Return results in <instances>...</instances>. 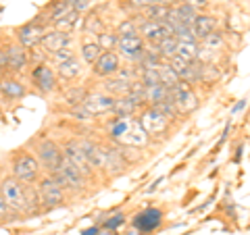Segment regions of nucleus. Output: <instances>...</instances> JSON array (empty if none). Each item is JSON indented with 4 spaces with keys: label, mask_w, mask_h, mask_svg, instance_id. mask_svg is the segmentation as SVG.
<instances>
[{
    "label": "nucleus",
    "mask_w": 250,
    "mask_h": 235,
    "mask_svg": "<svg viewBox=\"0 0 250 235\" xmlns=\"http://www.w3.org/2000/svg\"><path fill=\"white\" fill-rule=\"evenodd\" d=\"M108 133L115 142H119V146L125 148H142L148 144V133L142 127L140 119L134 117H117L108 127Z\"/></svg>",
    "instance_id": "nucleus-1"
},
{
    "label": "nucleus",
    "mask_w": 250,
    "mask_h": 235,
    "mask_svg": "<svg viewBox=\"0 0 250 235\" xmlns=\"http://www.w3.org/2000/svg\"><path fill=\"white\" fill-rule=\"evenodd\" d=\"M0 194H2V198H4L6 204H9V208L15 210V213H23V210H27L29 198H27V192H25V187L21 185L19 179L6 177L4 181L0 183Z\"/></svg>",
    "instance_id": "nucleus-2"
},
{
    "label": "nucleus",
    "mask_w": 250,
    "mask_h": 235,
    "mask_svg": "<svg viewBox=\"0 0 250 235\" xmlns=\"http://www.w3.org/2000/svg\"><path fill=\"white\" fill-rule=\"evenodd\" d=\"M36 152H38V162H42V167L52 175L54 171L61 167L62 158H65V152L59 144H54L52 139L42 137L36 142Z\"/></svg>",
    "instance_id": "nucleus-3"
},
{
    "label": "nucleus",
    "mask_w": 250,
    "mask_h": 235,
    "mask_svg": "<svg viewBox=\"0 0 250 235\" xmlns=\"http://www.w3.org/2000/svg\"><path fill=\"white\" fill-rule=\"evenodd\" d=\"M52 177L57 179V181H59L62 187H65V190L82 192L83 185H85V177H88V175L82 173V171L77 169L75 164L65 156V158H62V162H61V167L52 173Z\"/></svg>",
    "instance_id": "nucleus-4"
},
{
    "label": "nucleus",
    "mask_w": 250,
    "mask_h": 235,
    "mask_svg": "<svg viewBox=\"0 0 250 235\" xmlns=\"http://www.w3.org/2000/svg\"><path fill=\"white\" fill-rule=\"evenodd\" d=\"M38 173H40V162L36 156H31L29 152H17L13 158V175L15 179H19L21 183H31L36 181Z\"/></svg>",
    "instance_id": "nucleus-5"
},
{
    "label": "nucleus",
    "mask_w": 250,
    "mask_h": 235,
    "mask_svg": "<svg viewBox=\"0 0 250 235\" xmlns=\"http://www.w3.org/2000/svg\"><path fill=\"white\" fill-rule=\"evenodd\" d=\"M38 194H40V202H44L46 208H54L65 202V187H62L52 175L44 177L40 187H38Z\"/></svg>",
    "instance_id": "nucleus-6"
},
{
    "label": "nucleus",
    "mask_w": 250,
    "mask_h": 235,
    "mask_svg": "<svg viewBox=\"0 0 250 235\" xmlns=\"http://www.w3.org/2000/svg\"><path fill=\"white\" fill-rule=\"evenodd\" d=\"M115 102H117V98L111 96V94H106V92H96V94H88V98H85V102H83L82 106L85 108V111H88V115L94 119V117H98V115L113 113Z\"/></svg>",
    "instance_id": "nucleus-7"
},
{
    "label": "nucleus",
    "mask_w": 250,
    "mask_h": 235,
    "mask_svg": "<svg viewBox=\"0 0 250 235\" xmlns=\"http://www.w3.org/2000/svg\"><path fill=\"white\" fill-rule=\"evenodd\" d=\"M140 34H142V40L144 42H150V44H159L163 42L165 38L169 36H175L173 34V27H171V23L167 21H144L142 27H140Z\"/></svg>",
    "instance_id": "nucleus-8"
},
{
    "label": "nucleus",
    "mask_w": 250,
    "mask_h": 235,
    "mask_svg": "<svg viewBox=\"0 0 250 235\" xmlns=\"http://www.w3.org/2000/svg\"><path fill=\"white\" fill-rule=\"evenodd\" d=\"M140 123L146 129L148 136H159L169 127V117L165 113H161L156 106H148L140 117Z\"/></svg>",
    "instance_id": "nucleus-9"
},
{
    "label": "nucleus",
    "mask_w": 250,
    "mask_h": 235,
    "mask_svg": "<svg viewBox=\"0 0 250 235\" xmlns=\"http://www.w3.org/2000/svg\"><path fill=\"white\" fill-rule=\"evenodd\" d=\"M171 96H173L175 100V106H177V111L179 113H192L194 108L198 106V98H196V94L192 92L190 88V83H186V81H179L173 90H171Z\"/></svg>",
    "instance_id": "nucleus-10"
},
{
    "label": "nucleus",
    "mask_w": 250,
    "mask_h": 235,
    "mask_svg": "<svg viewBox=\"0 0 250 235\" xmlns=\"http://www.w3.org/2000/svg\"><path fill=\"white\" fill-rule=\"evenodd\" d=\"M117 50H119L125 59L129 60H140L144 54V40L138 34H127V36H119L117 42Z\"/></svg>",
    "instance_id": "nucleus-11"
},
{
    "label": "nucleus",
    "mask_w": 250,
    "mask_h": 235,
    "mask_svg": "<svg viewBox=\"0 0 250 235\" xmlns=\"http://www.w3.org/2000/svg\"><path fill=\"white\" fill-rule=\"evenodd\" d=\"M198 54H200V44L194 38V34H186L177 38V50L175 57L190 60V62H198Z\"/></svg>",
    "instance_id": "nucleus-12"
},
{
    "label": "nucleus",
    "mask_w": 250,
    "mask_h": 235,
    "mask_svg": "<svg viewBox=\"0 0 250 235\" xmlns=\"http://www.w3.org/2000/svg\"><path fill=\"white\" fill-rule=\"evenodd\" d=\"M62 152H65V156L75 164L77 169L82 171V173H85V175L90 173L92 167H90V162H88V158H85V154H83V150H82L80 139H69V142L62 146Z\"/></svg>",
    "instance_id": "nucleus-13"
},
{
    "label": "nucleus",
    "mask_w": 250,
    "mask_h": 235,
    "mask_svg": "<svg viewBox=\"0 0 250 235\" xmlns=\"http://www.w3.org/2000/svg\"><path fill=\"white\" fill-rule=\"evenodd\" d=\"M44 36H46L44 29H42V25H38V23H27V25L17 29V40L23 48H31V46L40 44Z\"/></svg>",
    "instance_id": "nucleus-14"
},
{
    "label": "nucleus",
    "mask_w": 250,
    "mask_h": 235,
    "mask_svg": "<svg viewBox=\"0 0 250 235\" xmlns=\"http://www.w3.org/2000/svg\"><path fill=\"white\" fill-rule=\"evenodd\" d=\"M31 79H34V83L38 85V90L44 92V94H48L57 88V75H54L52 69L46 67V65H38L34 69V73H31Z\"/></svg>",
    "instance_id": "nucleus-15"
},
{
    "label": "nucleus",
    "mask_w": 250,
    "mask_h": 235,
    "mask_svg": "<svg viewBox=\"0 0 250 235\" xmlns=\"http://www.w3.org/2000/svg\"><path fill=\"white\" fill-rule=\"evenodd\" d=\"M161 218H163L161 210H156V208H146L144 213H138V215H136L134 227L144 235V233H148V231L156 229V227H159V223H161Z\"/></svg>",
    "instance_id": "nucleus-16"
},
{
    "label": "nucleus",
    "mask_w": 250,
    "mask_h": 235,
    "mask_svg": "<svg viewBox=\"0 0 250 235\" xmlns=\"http://www.w3.org/2000/svg\"><path fill=\"white\" fill-rule=\"evenodd\" d=\"M117 71H119V57L113 50L103 52V57L94 62V73L98 77H113Z\"/></svg>",
    "instance_id": "nucleus-17"
},
{
    "label": "nucleus",
    "mask_w": 250,
    "mask_h": 235,
    "mask_svg": "<svg viewBox=\"0 0 250 235\" xmlns=\"http://www.w3.org/2000/svg\"><path fill=\"white\" fill-rule=\"evenodd\" d=\"M42 46L50 54L59 52L62 48H71V34H65V31H59V29L48 31V34L42 38Z\"/></svg>",
    "instance_id": "nucleus-18"
},
{
    "label": "nucleus",
    "mask_w": 250,
    "mask_h": 235,
    "mask_svg": "<svg viewBox=\"0 0 250 235\" xmlns=\"http://www.w3.org/2000/svg\"><path fill=\"white\" fill-rule=\"evenodd\" d=\"M215 29H217V19L213 17V15H196V19H194V23H192L194 38H196L198 42L208 38Z\"/></svg>",
    "instance_id": "nucleus-19"
},
{
    "label": "nucleus",
    "mask_w": 250,
    "mask_h": 235,
    "mask_svg": "<svg viewBox=\"0 0 250 235\" xmlns=\"http://www.w3.org/2000/svg\"><path fill=\"white\" fill-rule=\"evenodd\" d=\"M4 52H6V60H9L11 71H21V69L27 65V52L21 44L19 46H9Z\"/></svg>",
    "instance_id": "nucleus-20"
},
{
    "label": "nucleus",
    "mask_w": 250,
    "mask_h": 235,
    "mask_svg": "<svg viewBox=\"0 0 250 235\" xmlns=\"http://www.w3.org/2000/svg\"><path fill=\"white\" fill-rule=\"evenodd\" d=\"M138 108H140V104H136L129 96H121V98H117L113 113L117 117H134Z\"/></svg>",
    "instance_id": "nucleus-21"
},
{
    "label": "nucleus",
    "mask_w": 250,
    "mask_h": 235,
    "mask_svg": "<svg viewBox=\"0 0 250 235\" xmlns=\"http://www.w3.org/2000/svg\"><path fill=\"white\" fill-rule=\"evenodd\" d=\"M169 94H171V90H167L163 83L150 85V88H146V102L150 104V106H159L163 100L169 96Z\"/></svg>",
    "instance_id": "nucleus-22"
},
{
    "label": "nucleus",
    "mask_w": 250,
    "mask_h": 235,
    "mask_svg": "<svg viewBox=\"0 0 250 235\" xmlns=\"http://www.w3.org/2000/svg\"><path fill=\"white\" fill-rule=\"evenodd\" d=\"M80 73H82V62L77 60V59H71V60H67V62H62V65H59V77H62V79H67V81L75 79Z\"/></svg>",
    "instance_id": "nucleus-23"
},
{
    "label": "nucleus",
    "mask_w": 250,
    "mask_h": 235,
    "mask_svg": "<svg viewBox=\"0 0 250 235\" xmlns=\"http://www.w3.org/2000/svg\"><path fill=\"white\" fill-rule=\"evenodd\" d=\"M154 48H156V52L161 54V59L171 60V59L175 57V50H177V38H175V36H169V38H165L163 42L156 44Z\"/></svg>",
    "instance_id": "nucleus-24"
},
{
    "label": "nucleus",
    "mask_w": 250,
    "mask_h": 235,
    "mask_svg": "<svg viewBox=\"0 0 250 235\" xmlns=\"http://www.w3.org/2000/svg\"><path fill=\"white\" fill-rule=\"evenodd\" d=\"M100 57H103V48H100L98 42H85L82 46V59L88 62V65H94Z\"/></svg>",
    "instance_id": "nucleus-25"
},
{
    "label": "nucleus",
    "mask_w": 250,
    "mask_h": 235,
    "mask_svg": "<svg viewBox=\"0 0 250 235\" xmlns=\"http://www.w3.org/2000/svg\"><path fill=\"white\" fill-rule=\"evenodd\" d=\"M0 92H2L6 98H21L23 94H25V88L15 79H2L0 81Z\"/></svg>",
    "instance_id": "nucleus-26"
},
{
    "label": "nucleus",
    "mask_w": 250,
    "mask_h": 235,
    "mask_svg": "<svg viewBox=\"0 0 250 235\" xmlns=\"http://www.w3.org/2000/svg\"><path fill=\"white\" fill-rule=\"evenodd\" d=\"M159 73H161V83L165 85L167 90H173L175 85L179 83V77H177V73L173 71V69L169 67V62H167V65H161L159 67Z\"/></svg>",
    "instance_id": "nucleus-27"
},
{
    "label": "nucleus",
    "mask_w": 250,
    "mask_h": 235,
    "mask_svg": "<svg viewBox=\"0 0 250 235\" xmlns=\"http://www.w3.org/2000/svg\"><path fill=\"white\" fill-rule=\"evenodd\" d=\"M171 6H159V4H150L144 9V15L148 17V21H167Z\"/></svg>",
    "instance_id": "nucleus-28"
},
{
    "label": "nucleus",
    "mask_w": 250,
    "mask_h": 235,
    "mask_svg": "<svg viewBox=\"0 0 250 235\" xmlns=\"http://www.w3.org/2000/svg\"><path fill=\"white\" fill-rule=\"evenodd\" d=\"M85 98H88V92H85L83 88H69L65 92V102L71 104V106H82L85 102Z\"/></svg>",
    "instance_id": "nucleus-29"
},
{
    "label": "nucleus",
    "mask_w": 250,
    "mask_h": 235,
    "mask_svg": "<svg viewBox=\"0 0 250 235\" xmlns=\"http://www.w3.org/2000/svg\"><path fill=\"white\" fill-rule=\"evenodd\" d=\"M77 19H80V11H69L65 17H62L61 21H57L54 25H57V29L59 31H65V34H71V29L75 27V23H77Z\"/></svg>",
    "instance_id": "nucleus-30"
},
{
    "label": "nucleus",
    "mask_w": 250,
    "mask_h": 235,
    "mask_svg": "<svg viewBox=\"0 0 250 235\" xmlns=\"http://www.w3.org/2000/svg\"><path fill=\"white\" fill-rule=\"evenodd\" d=\"M144 71L140 75V81H142L146 88L150 85H159L161 83V73H159V67H142Z\"/></svg>",
    "instance_id": "nucleus-31"
},
{
    "label": "nucleus",
    "mask_w": 250,
    "mask_h": 235,
    "mask_svg": "<svg viewBox=\"0 0 250 235\" xmlns=\"http://www.w3.org/2000/svg\"><path fill=\"white\" fill-rule=\"evenodd\" d=\"M221 73H219V69L210 62V65H200V81L202 83H215Z\"/></svg>",
    "instance_id": "nucleus-32"
},
{
    "label": "nucleus",
    "mask_w": 250,
    "mask_h": 235,
    "mask_svg": "<svg viewBox=\"0 0 250 235\" xmlns=\"http://www.w3.org/2000/svg\"><path fill=\"white\" fill-rule=\"evenodd\" d=\"M117 42H119V36H115V34H106V31H103V34L98 36V44H100V48L103 50H113L117 48Z\"/></svg>",
    "instance_id": "nucleus-33"
},
{
    "label": "nucleus",
    "mask_w": 250,
    "mask_h": 235,
    "mask_svg": "<svg viewBox=\"0 0 250 235\" xmlns=\"http://www.w3.org/2000/svg\"><path fill=\"white\" fill-rule=\"evenodd\" d=\"M200 46H205V48L217 52L219 48H223V36H221V34H217V31H213V34H210L208 38H205V40H202Z\"/></svg>",
    "instance_id": "nucleus-34"
},
{
    "label": "nucleus",
    "mask_w": 250,
    "mask_h": 235,
    "mask_svg": "<svg viewBox=\"0 0 250 235\" xmlns=\"http://www.w3.org/2000/svg\"><path fill=\"white\" fill-rule=\"evenodd\" d=\"M69 11H73V6L69 4L67 0H62L61 4H57V6H54V9H52V13H50V21H52V23L61 21V19H62V17H65V15L69 13Z\"/></svg>",
    "instance_id": "nucleus-35"
},
{
    "label": "nucleus",
    "mask_w": 250,
    "mask_h": 235,
    "mask_svg": "<svg viewBox=\"0 0 250 235\" xmlns=\"http://www.w3.org/2000/svg\"><path fill=\"white\" fill-rule=\"evenodd\" d=\"M156 108H159L161 113H165V115L169 117V119H171V117H173L175 113H179V111H177V106H175V100H173V96H171V94H169V96H167L165 100H163V102H161L159 106H156Z\"/></svg>",
    "instance_id": "nucleus-36"
},
{
    "label": "nucleus",
    "mask_w": 250,
    "mask_h": 235,
    "mask_svg": "<svg viewBox=\"0 0 250 235\" xmlns=\"http://www.w3.org/2000/svg\"><path fill=\"white\" fill-rule=\"evenodd\" d=\"M71 59H75L71 48H62V50H59V52L52 54V60L57 62V65H62V62H67V60H71Z\"/></svg>",
    "instance_id": "nucleus-37"
},
{
    "label": "nucleus",
    "mask_w": 250,
    "mask_h": 235,
    "mask_svg": "<svg viewBox=\"0 0 250 235\" xmlns=\"http://www.w3.org/2000/svg\"><path fill=\"white\" fill-rule=\"evenodd\" d=\"M83 29L85 31H90L92 29V34H103V23L98 21V17H88L85 19V25H83Z\"/></svg>",
    "instance_id": "nucleus-38"
},
{
    "label": "nucleus",
    "mask_w": 250,
    "mask_h": 235,
    "mask_svg": "<svg viewBox=\"0 0 250 235\" xmlns=\"http://www.w3.org/2000/svg\"><path fill=\"white\" fill-rule=\"evenodd\" d=\"M182 2H186L188 6H192L194 11H205L207 4H208V0H182Z\"/></svg>",
    "instance_id": "nucleus-39"
},
{
    "label": "nucleus",
    "mask_w": 250,
    "mask_h": 235,
    "mask_svg": "<svg viewBox=\"0 0 250 235\" xmlns=\"http://www.w3.org/2000/svg\"><path fill=\"white\" fill-rule=\"evenodd\" d=\"M127 34H136V27L131 21H123L119 25V36H127Z\"/></svg>",
    "instance_id": "nucleus-40"
},
{
    "label": "nucleus",
    "mask_w": 250,
    "mask_h": 235,
    "mask_svg": "<svg viewBox=\"0 0 250 235\" xmlns=\"http://www.w3.org/2000/svg\"><path fill=\"white\" fill-rule=\"evenodd\" d=\"M9 213H11V208H9V204L4 202L2 194H0V221H6V216H9Z\"/></svg>",
    "instance_id": "nucleus-41"
},
{
    "label": "nucleus",
    "mask_w": 250,
    "mask_h": 235,
    "mask_svg": "<svg viewBox=\"0 0 250 235\" xmlns=\"http://www.w3.org/2000/svg\"><path fill=\"white\" fill-rule=\"evenodd\" d=\"M123 223V215H115L113 218H111V221H106V229H115V227H119Z\"/></svg>",
    "instance_id": "nucleus-42"
},
{
    "label": "nucleus",
    "mask_w": 250,
    "mask_h": 235,
    "mask_svg": "<svg viewBox=\"0 0 250 235\" xmlns=\"http://www.w3.org/2000/svg\"><path fill=\"white\" fill-rule=\"evenodd\" d=\"M134 6H140V9H146V6H150V0H129Z\"/></svg>",
    "instance_id": "nucleus-43"
},
{
    "label": "nucleus",
    "mask_w": 250,
    "mask_h": 235,
    "mask_svg": "<svg viewBox=\"0 0 250 235\" xmlns=\"http://www.w3.org/2000/svg\"><path fill=\"white\" fill-rule=\"evenodd\" d=\"M150 4H159V6H171L173 0H150Z\"/></svg>",
    "instance_id": "nucleus-44"
},
{
    "label": "nucleus",
    "mask_w": 250,
    "mask_h": 235,
    "mask_svg": "<svg viewBox=\"0 0 250 235\" xmlns=\"http://www.w3.org/2000/svg\"><path fill=\"white\" fill-rule=\"evenodd\" d=\"M98 233H100V231L96 229V227H92V229H85V231H83V235H98Z\"/></svg>",
    "instance_id": "nucleus-45"
},
{
    "label": "nucleus",
    "mask_w": 250,
    "mask_h": 235,
    "mask_svg": "<svg viewBox=\"0 0 250 235\" xmlns=\"http://www.w3.org/2000/svg\"><path fill=\"white\" fill-rule=\"evenodd\" d=\"M98 235H115V233H113V231H111V229H104V231H100V233H98Z\"/></svg>",
    "instance_id": "nucleus-46"
}]
</instances>
